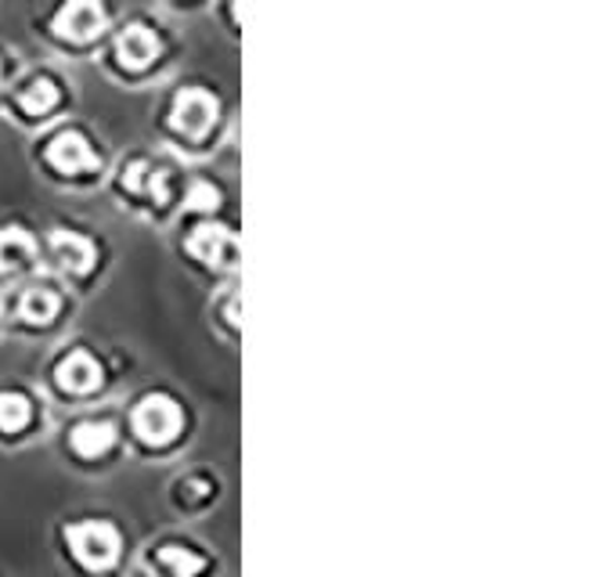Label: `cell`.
Here are the masks:
<instances>
[{"label":"cell","instance_id":"cell-9","mask_svg":"<svg viewBox=\"0 0 602 577\" xmlns=\"http://www.w3.org/2000/svg\"><path fill=\"white\" fill-rule=\"evenodd\" d=\"M51 253L69 275H87V271L98 264V250H94V242L80 231H65V228L51 231Z\"/></svg>","mask_w":602,"mask_h":577},{"label":"cell","instance_id":"cell-14","mask_svg":"<svg viewBox=\"0 0 602 577\" xmlns=\"http://www.w3.org/2000/svg\"><path fill=\"white\" fill-rule=\"evenodd\" d=\"M58 98H62V91H58L55 80L40 76V80H33V84L19 94V105H22V112H26V116H47L58 105Z\"/></svg>","mask_w":602,"mask_h":577},{"label":"cell","instance_id":"cell-12","mask_svg":"<svg viewBox=\"0 0 602 577\" xmlns=\"http://www.w3.org/2000/svg\"><path fill=\"white\" fill-rule=\"evenodd\" d=\"M37 242L26 228H0V271H19L33 261Z\"/></svg>","mask_w":602,"mask_h":577},{"label":"cell","instance_id":"cell-11","mask_svg":"<svg viewBox=\"0 0 602 577\" xmlns=\"http://www.w3.org/2000/svg\"><path fill=\"white\" fill-rule=\"evenodd\" d=\"M69 444L80 458H101L105 452H112L116 444V426L105 419H87L69 433Z\"/></svg>","mask_w":602,"mask_h":577},{"label":"cell","instance_id":"cell-1","mask_svg":"<svg viewBox=\"0 0 602 577\" xmlns=\"http://www.w3.org/2000/svg\"><path fill=\"white\" fill-rule=\"evenodd\" d=\"M220 120V101L206 87H181L170 105V127L188 141H203Z\"/></svg>","mask_w":602,"mask_h":577},{"label":"cell","instance_id":"cell-4","mask_svg":"<svg viewBox=\"0 0 602 577\" xmlns=\"http://www.w3.org/2000/svg\"><path fill=\"white\" fill-rule=\"evenodd\" d=\"M105 26H109V15H105L101 0H65V4L55 11V22H51V29L58 37L76 40V44L94 40Z\"/></svg>","mask_w":602,"mask_h":577},{"label":"cell","instance_id":"cell-8","mask_svg":"<svg viewBox=\"0 0 602 577\" xmlns=\"http://www.w3.org/2000/svg\"><path fill=\"white\" fill-rule=\"evenodd\" d=\"M101 380H105L101 364L94 361L87 350H73V354H65L55 369V383L62 386L65 394H91V390H98Z\"/></svg>","mask_w":602,"mask_h":577},{"label":"cell","instance_id":"cell-17","mask_svg":"<svg viewBox=\"0 0 602 577\" xmlns=\"http://www.w3.org/2000/svg\"><path fill=\"white\" fill-rule=\"evenodd\" d=\"M217 206H220V192H217V184H209V181H195L192 188H188V195H184V209H188V214H214Z\"/></svg>","mask_w":602,"mask_h":577},{"label":"cell","instance_id":"cell-2","mask_svg":"<svg viewBox=\"0 0 602 577\" xmlns=\"http://www.w3.org/2000/svg\"><path fill=\"white\" fill-rule=\"evenodd\" d=\"M69 549L80 560V567L87 570H109L116 560H120V531L105 520H87V524H73L65 531Z\"/></svg>","mask_w":602,"mask_h":577},{"label":"cell","instance_id":"cell-6","mask_svg":"<svg viewBox=\"0 0 602 577\" xmlns=\"http://www.w3.org/2000/svg\"><path fill=\"white\" fill-rule=\"evenodd\" d=\"M188 253L209 267H228V264H234V256H239V242H234L231 228L206 220L188 235Z\"/></svg>","mask_w":602,"mask_h":577},{"label":"cell","instance_id":"cell-7","mask_svg":"<svg viewBox=\"0 0 602 577\" xmlns=\"http://www.w3.org/2000/svg\"><path fill=\"white\" fill-rule=\"evenodd\" d=\"M162 55V40L159 33H152L148 26H127L120 37H116V58H120L123 69H148L156 58Z\"/></svg>","mask_w":602,"mask_h":577},{"label":"cell","instance_id":"cell-13","mask_svg":"<svg viewBox=\"0 0 602 577\" xmlns=\"http://www.w3.org/2000/svg\"><path fill=\"white\" fill-rule=\"evenodd\" d=\"M58 308H62V300H58L51 289H29L26 297L19 300V317L29 325H47L58 317Z\"/></svg>","mask_w":602,"mask_h":577},{"label":"cell","instance_id":"cell-15","mask_svg":"<svg viewBox=\"0 0 602 577\" xmlns=\"http://www.w3.org/2000/svg\"><path fill=\"white\" fill-rule=\"evenodd\" d=\"M156 560L167 567L173 577H198L206 570V560L198 556V552H192V549H184V545H162L159 552H156Z\"/></svg>","mask_w":602,"mask_h":577},{"label":"cell","instance_id":"cell-5","mask_svg":"<svg viewBox=\"0 0 602 577\" xmlns=\"http://www.w3.org/2000/svg\"><path fill=\"white\" fill-rule=\"evenodd\" d=\"M47 163L65 173V178H84V173H94L101 167V159L94 156V148L87 145V137L80 131H62L51 145H47Z\"/></svg>","mask_w":602,"mask_h":577},{"label":"cell","instance_id":"cell-19","mask_svg":"<svg viewBox=\"0 0 602 577\" xmlns=\"http://www.w3.org/2000/svg\"><path fill=\"white\" fill-rule=\"evenodd\" d=\"M4 73H8V65H4V58H0V84H4Z\"/></svg>","mask_w":602,"mask_h":577},{"label":"cell","instance_id":"cell-16","mask_svg":"<svg viewBox=\"0 0 602 577\" xmlns=\"http://www.w3.org/2000/svg\"><path fill=\"white\" fill-rule=\"evenodd\" d=\"M29 419H33L29 397L11 394V390L0 394V433H19V430H26Z\"/></svg>","mask_w":602,"mask_h":577},{"label":"cell","instance_id":"cell-3","mask_svg":"<svg viewBox=\"0 0 602 577\" xmlns=\"http://www.w3.org/2000/svg\"><path fill=\"white\" fill-rule=\"evenodd\" d=\"M184 430V411L167 394H148L134 408V433L152 447H167L181 437Z\"/></svg>","mask_w":602,"mask_h":577},{"label":"cell","instance_id":"cell-10","mask_svg":"<svg viewBox=\"0 0 602 577\" xmlns=\"http://www.w3.org/2000/svg\"><path fill=\"white\" fill-rule=\"evenodd\" d=\"M123 188H127V192L141 195V199H148V203H156V206H167L170 173L162 167H156V163H148V159H134L123 170Z\"/></svg>","mask_w":602,"mask_h":577},{"label":"cell","instance_id":"cell-18","mask_svg":"<svg viewBox=\"0 0 602 577\" xmlns=\"http://www.w3.org/2000/svg\"><path fill=\"white\" fill-rule=\"evenodd\" d=\"M188 488H192L195 498H203V494H206V484H203V480H192V484H188Z\"/></svg>","mask_w":602,"mask_h":577}]
</instances>
